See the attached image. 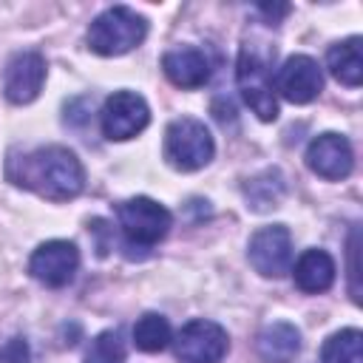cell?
<instances>
[{
	"mask_svg": "<svg viewBox=\"0 0 363 363\" xmlns=\"http://www.w3.org/2000/svg\"><path fill=\"white\" fill-rule=\"evenodd\" d=\"M6 176L14 187L31 190L48 201H68L85 187L82 162L74 150L62 145H45L26 153H14L6 164Z\"/></svg>",
	"mask_w": 363,
	"mask_h": 363,
	"instance_id": "cell-1",
	"label": "cell"
},
{
	"mask_svg": "<svg viewBox=\"0 0 363 363\" xmlns=\"http://www.w3.org/2000/svg\"><path fill=\"white\" fill-rule=\"evenodd\" d=\"M147 34V23L128 6H111L88 26V48L102 57H119L133 51Z\"/></svg>",
	"mask_w": 363,
	"mask_h": 363,
	"instance_id": "cell-2",
	"label": "cell"
},
{
	"mask_svg": "<svg viewBox=\"0 0 363 363\" xmlns=\"http://www.w3.org/2000/svg\"><path fill=\"white\" fill-rule=\"evenodd\" d=\"M238 91L250 111L261 122L278 119V102L272 94V68H269V54L261 51L258 45L244 43L238 51V68H235Z\"/></svg>",
	"mask_w": 363,
	"mask_h": 363,
	"instance_id": "cell-3",
	"label": "cell"
},
{
	"mask_svg": "<svg viewBox=\"0 0 363 363\" xmlns=\"http://www.w3.org/2000/svg\"><path fill=\"white\" fill-rule=\"evenodd\" d=\"M216 153V142L210 136V130L204 128V122L193 119V116H182L173 119L164 130V159L170 167L176 170H201L204 164H210Z\"/></svg>",
	"mask_w": 363,
	"mask_h": 363,
	"instance_id": "cell-4",
	"label": "cell"
},
{
	"mask_svg": "<svg viewBox=\"0 0 363 363\" xmlns=\"http://www.w3.org/2000/svg\"><path fill=\"white\" fill-rule=\"evenodd\" d=\"M116 218H119V227H122V235L128 238V244H136V247L159 244L173 224L167 207H162L159 201H153L147 196L122 201L116 207Z\"/></svg>",
	"mask_w": 363,
	"mask_h": 363,
	"instance_id": "cell-5",
	"label": "cell"
},
{
	"mask_svg": "<svg viewBox=\"0 0 363 363\" xmlns=\"http://www.w3.org/2000/svg\"><path fill=\"white\" fill-rule=\"evenodd\" d=\"M173 343L179 363H221L230 349L227 332L216 320H204V318L184 323Z\"/></svg>",
	"mask_w": 363,
	"mask_h": 363,
	"instance_id": "cell-6",
	"label": "cell"
},
{
	"mask_svg": "<svg viewBox=\"0 0 363 363\" xmlns=\"http://www.w3.org/2000/svg\"><path fill=\"white\" fill-rule=\"evenodd\" d=\"M147 122H150L147 102L133 91H116L113 96H108L105 108H102V116H99L102 133L111 142L133 139L136 133H142L147 128Z\"/></svg>",
	"mask_w": 363,
	"mask_h": 363,
	"instance_id": "cell-7",
	"label": "cell"
},
{
	"mask_svg": "<svg viewBox=\"0 0 363 363\" xmlns=\"http://www.w3.org/2000/svg\"><path fill=\"white\" fill-rule=\"evenodd\" d=\"M247 258L255 272L264 278H281L292 267V235L284 224L261 227L250 244H247Z\"/></svg>",
	"mask_w": 363,
	"mask_h": 363,
	"instance_id": "cell-8",
	"label": "cell"
},
{
	"mask_svg": "<svg viewBox=\"0 0 363 363\" xmlns=\"http://www.w3.org/2000/svg\"><path fill=\"white\" fill-rule=\"evenodd\" d=\"M79 269V250L71 241H45L28 258V272L45 286H65Z\"/></svg>",
	"mask_w": 363,
	"mask_h": 363,
	"instance_id": "cell-9",
	"label": "cell"
},
{
	"mask_svg": "<svg viewBox=\"0 0 363 363\" xmlns=\"http://www.w3.org/2000/svg\"><path fill=\"white\" fill-rule=\"evenodd\" d=\"M45 82V57L40 51H17L3 71V94L14 105H28Z\"/></svg>",
	"mask_w": 363,
	"mask_h": 363,
	"instance_id": "cell-10",
	"label": "cell"
},
{
	"mask_svg": "<svg viewBox=\"0 0 363 363\" xmlns=\"http://www.w3.org/2000/svg\"><path fill=\"white\" fill-rule=\"evenodd\" d=\"M275 88L281 91L284 99L295 102V105H306L312 102L320 88H323V74L318 68V62L306 54H292L284 60V65L275 74Z\"/></svg>",
	"mask_w": 363,
	"mask_h": 363,
	"instance_id": "cell-11",
	"label": "cell"
},
{
	"mask_svg": "<svg viewBox=\"0 0 363 363\" xmlns=\"http://www.w3.org/2000/svg\"><path fill=\"white\" fill-rule=\"evenodd\" d=\"M306 164L320 179H329V182L346 179L352 173V164H354L349 139L340 136V133H320V136H315L309 142V147H306Z\"/></svg>",
	"mask_w": 363,
	"mask_h": 363,
	"instance_id": "cell-12",
	"label": "cell"
},
{
	"mask_svg": "<svg viewBox=\"0 0 363 363\" xmlns=\"http://www.w3.org/2000/svg\"><path fill=\"white\" fill-rule=\"evenodd\" d=\"M164 77L179 88H201L210 79V62L199 48H173L162 57Z\"/></svg>",
	"mask_w": 363,
	"mask_h": 363,
	"instance_id": "cell-13",
	"label": "cell"
},
{
	"mask_svg": "<svg viewBox=\"0 0 363 363\" xmlns=\"http://www.w3.org/2000/svg\"><path fill=\"white\" fill-rule=\"evenodd\" d=\"M255 352L267 363H292L301 352V332L286 320L267 323L255 337Z\"/></svg>",
	"mask_w": 363,
	"mask_h": 363,
	"instance_id": "cell-14",
	"label": "cell"
},
{
	"mask_svg": "<svg viewBox=\"0 0 363 363\" xmlns=\"http://www.w3.org/2000/svg\"><path fill=\"white\" fill-rule=\"evenodd\" d=\"M335 261L326 250H306L298 261H295V269H292V278H295V286L301 292H309V295H318V292H326L332 284H335Z\"/></svg>",
	"mask_w": 363,
	"mask_h": 363,
	"instance_id": "cell-15",
	"label": "cell"
},
{
	"mask_svg": "<svg viewBox=\"0 0 363 363\" xmlns=\"http://www.w3.org/2000/svg\"><path fill=\"white\" fill-rule=\"evenodd\" d=\"M326 65L332 77L349 88H357L363 82V54H360V37H349L343 43H335L326 54Z\"/></svg>",
	"mask_w": 363,
	"mask_h": 363,
	"instance_id": "cell-16",
	"label": "cell"
},
{
	"mask_svg": "<svg viewBox=\"0 0 363 363\" xmlns=\"http://www.w3.org/2000/svg\"><path fill=\"white\" fill-rule=\"evenodd\" d=\"M320 363H363V332L340 329L329 335L320 349Z\"/></svg>",
	"mask_w": 363,
	"mask_h": 363,
	"instance_id": "cell-17",
	"label": "cell"
},
{
	"mask_svg": "<svg viewBox=\"0 0 363 363\" xmlns=\"http://www.w3.org/2000/svg\"><path fill=\"white\" fill-rule=\"evenodd\" d=\"M244 193H247V201H250L252 210L278 207V201L284 196V176L278 170H264V173H258L255 179L247 182Z\"/></svg>",
	"mask_w": 363,
	"mask_h": 363,
	"instance_id": "cell-18",
	"label": "cell"
},
{
	"mask_svg": "<svg viewBox=\"0 0 363 363\" xmlns=\"http://www.w3.org/2000/svg\"><path fill=\"white\" fill-rule=\"evenodd\" d=\"M133 343L142 352H162L170 343V323L159 312H145L133 326Z\"/></svg>",
	"mask_w": 363,
	"mask_h": 363,
	"instance_id": "cell-19",
	"label": "cell"
},
{
	"mask_svg": "<svg viewBox=\"0 0 363 363\" xmlns=\"http://www.w3.org/2000/svg\"><path fill=\"white\" fill-rule=\"evenodd\" d=\"M122 360H125V343L113 329L99 332L85 354V363H122Z\"/></svg>",
	"mask_w": 363,
	"mask_h": 363,
	"instance_id": "cell-20",
	"label": "cell"
},
{
	"mask_svg": "<svg viewBox=\"0 0 363 363\" xmlns=\"http://www.w3.org/2000/svg\"><path fill=\"white\" fill-rule=\"evenodd\" d=\"M0 363H28V343L23 337H11L0 349Z\"/></svg>",
	"mask_w": 363,
	"mask_h": 363,
	"instance_id": "cell-21",
	"label": "cell"
},
{
	"mask_svg": "<svg viewBox=\"0 0 363 363\" xmlns=\"http://www.w3.org/2000/svg\"><path fill=\"white\" fill-rule=\"evenodd\" d=\"M349 255H352V298L360 301V286H357V230L352 233V244H349Z\"/></svg>",
	"mask_w": 363,
	"mask_h": 363,
	"instance_id": "cell-22",
	"label": "cell"
},
{
	"mask_svg": "<svg viewBox=\"0 0 363 363\" xmlns=\"http://www.w3.org/2000/svg\"><path fill=\"white\" fill-rule=\"evenodd\" d=\"M258 11L269 14V20H272V23H278V17L289 11V6H258Z\"/></svg>",
	"mask_w": 363,
	"mask_h": 363,
	"instance_id": "cell-23",
	"label": "cell"
}]
</instances>
